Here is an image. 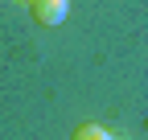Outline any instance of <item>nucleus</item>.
<instances>
[{"label":"nucleus","instance_id":"1","mask_svg":"<svg viewBox=\"0 0 148 140\" xmlns=\"http://www.w3.org/2000/svg\"><path fill=\"white\" fill-rule=\"evenodd\" d=\"M29 12H33L37 25L53 29V25H62L70 16V0H29Z\"/></svg>","mask_w":148,"mask_h":140},{"label":"nucleus","instance_id":"2","mask_svg":"<svg viewBox=\"0 0 148 140\" xmlns=\"http://www.w3.org/2000/svg\"><path fill=\"white\" fill-rule=\"evenodd\" d=\"M70 140H115V136H111V132H107L103 124H78Z\"/></svg>","mask_w":148,"mask_h":140},{"label":"nucleus","instance_id":"3","mask_svg":"<svg viewBox=\"0 0 148 140\" xmlns=\"http://www.w3.org/2000/svg\"><path fill=\"white\" fill-rule=\"evenodd\" d=\"M25 4H29V0H25Z\"/></svg>","mask_w":148,"mask_h":140}]
</instances>
